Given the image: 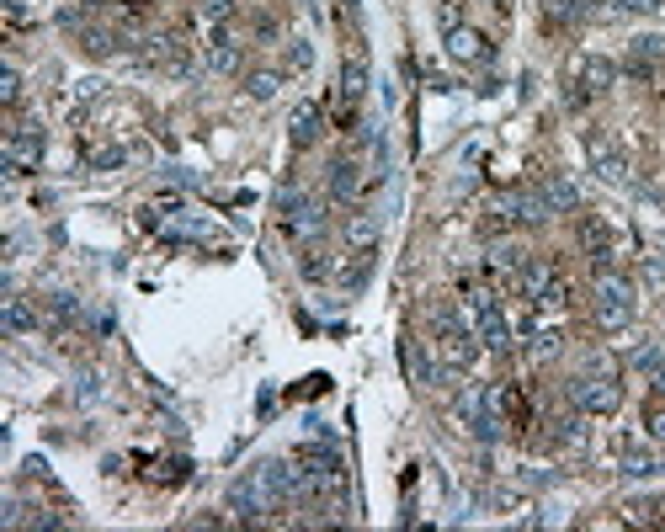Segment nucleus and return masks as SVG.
<instances>
[{
	"instance_id": "obj_7",
	"label": "nucleus",
	"mask_w": 665,
	"mask_h": 532,
	"mask_svg": "<svg viewBox=\"0 0 665 532\" xmlns=\"http://www.w3.org/2000/svg\"><path fill=\"white\" fill-rule=\"evenodd\" d=\"M144 59L160 64V69H176V75H186V69H192V59H186V43H182V37H150Z\"/></svg>"
},
{
	"instance_id": "obj_5",
	"label": "nucleus",
	"mask_w": 665,
	"mask_h": 532,
	"mask_svg": "<svg viewBox=\"0 0 665 532\" xmlns=\"http://www.w3.org/2000/svg\"><path fill=\"white\" fill-rule=\"evenodd\" d=\"M516 282H522V293H527L533 304H554V309H559V304L570 298V287H565V277H559V272H554L548 261H527V266L516 272Z\"/></svg>"
},
{
	"instance_id": "obj_18",
	"label": "nucleus",
	"mask_w": 665,
	"mask_h": 532,
	"mask_svg": "<svg viewBox=\"0 0 665 532\" xmlns=\"http://www.w3.org/2000/svg\"><path fill=\"white\" fill-rule=\"evenodd\" d=\"M314 139H320V107H314V101H303L299 112H293V144H314Z\"/></svg>"
},
{
	"instance_id": "obj_26",
	"label": "nucleus",
	"mask_w": 665,
	"mask_h": 532,
	"mask_svg": "<svg viewBox=\"0 0 665 532\" xmlns=\"http://www.w3.org/2000/svg\"><path fill=\"white\" fill-rule=\"evenodd\" d=\"M91 54H112V32H101V27H86V37H80Z\"/></svg>"
},
{
	"instance_id": "obj_12",
	"label": "nucleus",
	"mask_w": 665,
	"mask_h": 532,
	"mask_svg": "<svg viewBox=\"0 0 665 532\" xmlns=\"http://www.w3.org/2000/svg\"><path fill=\"white\" fill-rule=\"evenodd\" d=\"M506 214H512L516 224H544L554 208L544 203V192H522V197H506Z\"/></svg>"
},
{
	"instance_id": "obj_20",
	"label": "nucleus",
	"mask_w": 665,
	"mask_h": 532,
	"mask_svg": "<svg viewBox=\"0 0 665 532\" xmlns=\"http://www.w3.org/2000/svg\"><path fill=\"white\" fill-rule=\"evenodd\" d=\"M490 261H495L501 272H522V266H527V251H516V245H506V240H495V245H490Z\"/></svg>"
},
{
	"instance_id": "obj_21",
	"label": "nucleus",
	"mask_w": 665,
	"mask_h": 532,
	"mask_svg": "<svg viewBox=\"0 0 665 532\" xmlns=\"http://www.w3.org/2000/svg\"><path fill=\"white\" fill-rule=\"evenodd\" d=\"M245 91L256 96V101H272V96H277V75H272V69H250V75H245Z\"/></svg>"
},
{
	"instance_id": "obj_4",
	"label": "nucleus",
	"mask_w": 665,
	"mask_h": 532,
	"mask_svg": "<svg viewBox=\"0 0 665 532\" xmlns=\"http://www.w3.org/2000/svg\"><path fill=\"white\" fill-rule=\"evenodd\" d=\"M437 357L448 373H469L480 362V330L469 325H453V330H437Z\"/></svg>"
},
{
	"instance_id": "obj_24",
	"label": "nucleus",
	"mask_w": 665,
	"mask_h": 532,
	"mask_svg": "<svg viewBox=\"0 0 665 532\" xmlns=\"http://www.w3.org/2000/svg\"><path fill=\"white\" fill-rule=\"evenodd\" d=\"M299 272L303 277H325V272H331V261H325V251H320V245H314V251H303V261H299Z\"/></svg>"
},
{
	"instance_id": "obj_1",
	"label": "nucleus",
	"mask_w": 665,
	"mask_h": 532,
	"mask_svg": "<svg viewBox=\"0 0 665 532\" xmlns=\"http://www.w3.org/2000/svg\"><path fill=\"white\" fill-rule=\"evenodd\" d=\"M596 325L602 330H623L634 319V287L618 277V272H596Z\"/></svg>"
},
{
	"instance_id": "obj_2",
	"label": "nucleus",
	"mask_w": 665,
	"mask_h": 532,
	"mask_svg": "<svg viewBox=\"0 0 665 532\" xmlns=\"http://www.w3.org/2000/svg\"><path fill=\"white\" fill-rule=\"evenodd\" d=\"M570 400L586 415H612V410L623 405V383H618V373L607 368V373H580L570 383Z\"/></svg>"
},
{
	"instance_id": "obj_32",
	"label": "nucleus",
	"mask_w": 665,
	"mask_h": 532,
	"mask_svg": "<svg viewBox=\"0 0 665 532\" xmlns=\"http://www.w3.org/2000/svg\"><path fill=\"white\" fill-rule=\"evenodd\" d=\"M649 432H655V437H665V410H655V415H649Z\"/></svg>"
},
{
	"instance_id": "obj_22",
	"label": "nucleus",
	"mask_w": 665,
	"mask_h": 532,
	"mask_svg": "<svg viewBox=\"0 0 665 532\" xmlns=\"http://www.w3.org/2000/svg\"><path fill=\"white\" fill-rule=\"evenodd\" d=\"M32 325H37V314H32L22 298H5V330H16V336H22V330H32Z\"/></svg>"
},
{
	"instance_id": "obj_27",
	"label": "nucleus",
	"mask_w": 665,
	"mask_h": 532,
	"mask_svg": "<svg viewBox=\"0 0 665 532\" xmlns=\"http://www.w3.org/2000/svg\"><path fill=\"white\" fill-rule=\"evenodd\" d=\"M0 96L16 107V96H22V80H16V69H5V75H0Z\"/></svg>"
},
{
	"instance_id": "obj_29",
	"label": "nucleus",
	"mask_w": 665,
	"mask_h": 532,
	"mask_svg": "<svg viewBox=\"0 0 665 532\" xmlns=\"http://www.w3.org/2000/svg\"><path fill=\"white\" fill-rule=\"evenodd\" d=\"M623 11H634V16H644V11H660L665 0H618Z\"/></svg>"
},
{
	"instance_id": "obj_25",
	"label": "nucleus",
	"mask_w": 665,
	"mask_h": 532,
	"mask_svg": "<svg viewBox=\"0 0 665 532\" xmlns=\"http://www.w3.org/2000/svg\"><path fill=\"white\" fill-rule=\"evenodd\" d=\"M309 64H314V48H309V43H288V69H309Z\"/></svg>"
},
{
	"instance_id": "obj_11",
	"label": "nucleus",
	"mask_w": 665,
	"mask_h": 532,
	"mask_svg": "<svg viewBox=\"0 0 665 532\" xmlns=\"http://www.w3.org/2000/svg\"><path fill=\"white\" fill-rule=\"evenodd\" d=\"M538 192H544V203L554 208V214H575V208H580V192H575L570 176H548Z\"/></svg>"
},
{
	"instance_id": "obj_13",
	"label": "nucleus",
	"mask_w": 665,
	"mask_h": 532,
	"mask_svg": "<svg viewBox=\"0 0 665 532\" xmlns=\"http://www.w3.org/2000/svg\"><path fill=\"white\" fill-rule=\"evenodd\" d=\"M346 245L352 251H373L378 245V214H352L346 219Z\"/></svg>"
},
{
	"instance_id": "obj_17",
	"label": "nucleus",
	"mask_w": 665,
	"mask_h": 532,
	"mask_svg": "<svg viewBox=\"0 0 665 532\" xmlns=\"http://www.w3.org/2000/svg\"><path fill=\"white\" fill-rule=\"evenodd\" d=\"M618 80V64L612 59H580V86L586 91H607Z\"/></svg>"
},
{
	"instance_id": "obj_14",
	"label": "nucleus",
	"mask_w": 665,
	"mask_h": 532,
	"mask_svg": "<svg viewBox=\"0 0 665 532\" xmlns=\"http://www.w3.org/2000/svg\"><path fill=\"white\" fill-rule=\"evenodd\" d=\"M405 368H410V383H442V373H437V362L421 351V341H405Z\"/></svg>"
},
{
	"instance_id": "obj_9",
	"label": "nucleus",
	"mask_w": 665,
	"mask_h": 532,
	"mask_svg": "<svg viewBox=\"0 0 665 532\" xmlns=\"http://www.w3.org/2000/svg\"><path fill=\"white\" fill-rule=\"evenodd\" d=\"M288 229H293V235H320V229H325L320 203H314V197H288Z\"/></svg>"
},
{
	"instance_id": "obj_15",
	"label": "nucleus",
	"mask_w": 665,
	"mask_h": 532,
	"mask_svg": "<svg viewBox=\"0 0 665 532\" xmlns=\"http://www.w3.org/2000/svg\"><path fill=\"white\" fill-rule=\"evenodd\" d=\"M448 54H453V59H463V64H469V59H484V37L474 27H453V32H448Z\"/></svg>"
},
{
	"instance_id": "obj_30",
	"label": "nucleus",
	"mask_w": 665,
	"mask_h": 532,
	"mask_svg": "<svg viewBox=\"0 0 665 532\" xmlns=\"http://www.w3.org/2000/svg\"><path fill=\"white\" fill-rule=\"evenodd\" d=\"M91 165H122V150H96Z\"/></svg>"
},
{
	"instance_id": "obj_31",
	"label": "nucleus",
	"mask_w": 665,
	"mask_h": 532,
	"mask_svg": "<svg viewBox=\"0 0 665 532\" xmlns=\"http://www.w3.org/2000/svg\"><path fill=\"white\" fill-rule=\"evenodd\" d=\"M649 469H655L649 458H628V464H623V474H649Z\"/></svg>"
},
{
	"instance_id": "obj_16",
	"label": "nucleus",
	"mask_w": 665,
	"mask_h": 532,
	"mask_svg": "<svg viewBox=\"0 0 665 532\" xmlns=\"http://www.w3.org/2000/svg\"><path fill=\"white\" fill-rule=\"evenodd\" d=\"M341 96H346V107H357L367 96V59H346V69H341Z\"/></svg>"
},
{
	"instance_id": "obj_10",
	"label": "nucleus",
	"mask_w": 665,
	"mask_h": 532,
	"mask_svg": "<svg viewBox=\"0 0 665 532\" xmlns=\"http://www.w3.org/2000/svg\"><path fill=\"white\" fill-rule=\"evenodd\" d=\"M363 192V171H357V160H335L331 165V197L335 203H352Z\"/></svg>"
},
{
	"instance_id": "obj_6",
	"label": "nucleus",
	"mask_w": 665,
	"mask_h": 532,
	"mask_svg": "<svg viewBox=\"0 0 665 532\" xmlns=\"http://www.w3.org/2000/svg\"><path fill=\"white\" fill-rule=\"evenodd\" d=\"M43 160V128L37 123H16L11 133H5V171L11 176H22V171H32Z\"/></svg>"
},
{
	"instance_id": "obj_23",
	"label": "nucleus",
	"mask_w": 665,
	"mask_h": 532,
	"mask_svg": "<svg viewBox=\"0 0 665 532\" xmlns=\"http://www.w3.org/2000/svg\"><path fill=\"white\" fill-rule=\"evenodd\" d=\"M197 16L203 22H229L235 16V0H197Z\"/></svg>"
},
{
	"instance_id": "obj_8",
	"label": "nucleus",
	"mask_w": 665,
	"mask_h": 532,
	"mask_svg": "<svg viewBox=\"0 0 665 532\" xmlns=\"http://www.w3.org/2000/svg\"><path fill=\"white\" fill-rule=\"evenodd\" d=\"M591 165H596V176H602V182H612V187H628V165H623V155H618L607 139H591Z\"/></svg>"
},
{
	"instance_id": "obj_28",
	"label": "nucleus",
	"mask_w": 665,
	"mask_h": 532,
	"mask_svg": "<svg viewBox=\"0 0 665 532\" xmlns=\"http://www.w3.org/2000/svg\"><path fill=\"white\" fill-rule=\"evenodd\" d=\"M554 351H559V336H538V341H533V357H538V362H544V357H554Z\"/></svg>"
},
{
	"instance_id": "obj_3",
	"label": "nucleus",
	"mask_w": 665,
	"mask_h": 532,
	"mask_svg": "<svg viewBox=\"0 0 665 532\" xmlns=\"http://www.w3.org/2000/svg\"><path fill=\"white\" fill-rule=\"evenodd\" d=\"M469 309H474V330H480V341L490 351H512V325H506V314L495 304V293H469Z\"/></svg>"
},
{
	"instance_id": "obj_19",
	"label": "nucleus",
	"mask_w": 665,
	"mask_h": 532,
	"mask_svg": "<svg viewBox=\"0 0 665 532\" xmlns=\"http://www.w3.org/2000/svg\"><path fill=\"white\" fill-rule=\"evenodd\" d=\"M208 64L218 75H235V69H240V43H235V37H218L208 48Z\"/></svg>"
}]
</instances>
